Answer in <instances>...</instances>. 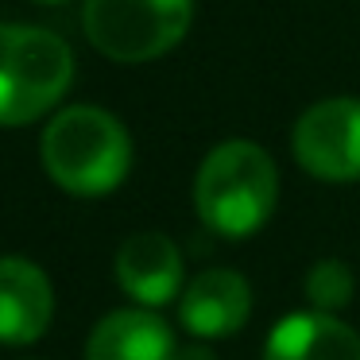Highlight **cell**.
Returning a JSON list of instances; mask_svg holds the SVG:
<instances>
[{
	"instance_id": "6da1fadb",
	"label": "cell",
	"mask_w": 360,
	"mask_h": 360,
	"mask_svg": "<svg viewBox=\"0 0 360 360\" xmlns=\"http://www.w3.org/2000/svg\"><path fill=\"white\" fill-rule=\"evenodd\" d=\"M39 159L58 190L74 198H101L128 179L132 140L109 109L66 105L43 128Z\"/></svg>"
},
{
	"instance_id": "7a4b0ae2",
	"label": "cell",
	"mask_w": 360,
	"mask_h": 360,
	"mask_svg": "<svg viewBox=\"0 0 360 360\" xmlns=\"http://www.w3.org/2000/svg\"><path fill=\"white\" fill-rule=\"evenodd\" d=\"M279 202L275 159L252 140H225L194 174V210L202 225L229 240L259 233Z\"/></svg>"
},
{
	"instance_id": "3957f363",
	"label": "cell",
	"mask_w": 360,
	"mask_h": 360,
	"mask_svg": "<svg viewBox=\"0 0 360 360\" xmlns=\"http://www.w3.org/2000/svg\"><path fill=\"white\" fill-rule=\"evenodd\" d=\"M74 55L47 27L0 24V128L39 120L66 97Z\"/></svg>"
},
{
	"instance_id": "277c9868",
	"label": "cell",
	"mask_w": 360,
	"mask_h": 360,
	"mask_svg": "<svg viewBox=\"0 0 360 360\" xmlns=\"http://www.w3.org/2000/svg\"><path fill=\"white\" fill-rule=\"evenodd\" d=\"M194 0H86L82 32L112 63H155L186 39Z\"/></svg>"
},
{
	"instance_id": "5b68a950",
	"label": "cell",
	"mask_w": 360,
	"mask_h": 360,
	"mask_svg": "<svg viewBox=\"0 0 360 360\" xmlns=\"http://www.w3.org/2000/svg\"><path fill=\"white\" fill-rule=\"evenodd\" d=\"M290 151L298 167L321 182L360 179V101L356 97H326L295 120Z\"/></svg>"
},
{
	"instance_id": "8992f818",
	"label": "cell",
	"mask_w": 360,
	"mask_h": 360,
	"mask_svg": "<svg viewBox=\"0 0 360 360\" xmlns=\"http://www.w3.org/2000/svg\"><path fill=\"white\" fill-rule=\"evenodd\" d=\"M117 283L136 306L155 310L186 287L182 252L167 233H132L117 252Z\"/></svg>"
},
{
	"instance_id": "52a82bcc",
	"label": "cell",
	"mask_w": 360,
	"mask_h": 360,
	"mask_svg": "<svg viewBox=\"0 0 360 360\" xmlns=\"http://www.w3.org/2000/svg\"><path fill=\"white\" fill-rule=\"evenodd\" d=\"M55 318V290L27 256H0V345H35Z\"/></svg>"
},
{
	"instance_id": "ba28073f",
	"label": "cell",
	"mask_w": 360,
	"mask_h": 360,
	"mask_svg": "<svg viewBox=\"0 0 360 360\" xmlns=\"http://www.w3.org/2000/svg\"><path fill=\"white\" fill-rule=\"evenodd\" d=\"M248 314H252V287L233 267H210V271L194 275L179 302L182 329L202 337V341L244 329Z\"/></svg>"
},
{
	"instance_id": "9c48e42d",
	"label": "cell",
	"mask_w": 360,
	"mask_h": 360,
	"mask_svg": "<svg viewBox=\"0 0 360 360\" xmlns=\"http://www.w3.org/2000/svg\"><path fill=\"white\" fill-rule=\"evenodd\" d=\"M174 333L155 310L124 306L105 314L86 341V360H174Z\"/></svg>"
},
{
	"instance_id": "30bf717a",
	"label": "cell",
	"mask_w": 360,
	"mask_h": 360,
	"mask_svg": "<svg viewBox=\"0 0 360 360\" xmlns=\"http://www.w3.org/2000/svg\"><path fill=\"white\" fill-rule=\"evenodd\" d=\"M264 360H360V333L337 314L298 310L267 333Z\"/></svg>"
},
{
	"instance_id": "8fae6325",
	"label": "cell",
	"mask_w": 360,
	"mask_h": 360,
	"mask_svg": "<svg viewBox=\"0 0 360 360\" xmlns=\"http://www.w3.org/2000/svg\"><path fill=\"white\" fill-rule=\"evenodd\" d=\"M356 290V275L345 259H318L306 271V302L318 314H337L352 302Z\"/></svg>"
},
{
	"instance_id": "7c38bea8",
	"label": "cell",
	"mask_w": 360,
	"mask_h": 360,
	"mask_svg": "<svg viewBox=\"0 0 360 360\" xmlns=\"http://www.w3.org/2000/svg\"><path fill=\"white\" fill-rule=\"evenodd\" d=\"M174 360H217V352H213L210 345L194 341V345H186V349H179V356H174Z\"/></svg>"
},
{
	"instance_id": "4fadbf2b",
	"label": "cell",
	"mask_w": 360,
	"mask_h": 360,
	"mask_svg": "<svg viewBox=\"0 0 360 360\" xmlns=\"http://www.w3.org/2000/svg\"><path fill=\"white\" fill-rule=\"evenodd\" d=\"M35 4H63V0H35Z\"/></svg>"
}]
</instances>
